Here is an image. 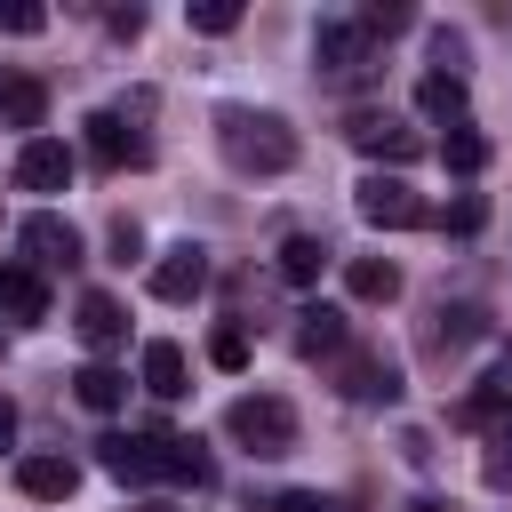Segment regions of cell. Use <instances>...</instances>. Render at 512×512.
<instances>
[{
    "label": "cell",
    "mask_w": 512,
    "mask_h": 512,
    "mask_svg": "<svg viewBox=\"0 0 512 512\" xmlns=\"http://www.w3.org/2000/svg\"><path fill=\"white\" fill-rule=\"evenodd\" d=\"M216 144H224V160H232L240 176H280V168H296V128H288L280 112H256V104H224V112H216Z\"/></svg>",
    "instance_id": "6da1fadb"
},
{
    "label": "cell",
    "mask_w": 512,
    "mask_h": 512,
    "mask_svg": "<svg viewBox=\"0 0 512 512\" xmlns=\"http://www.w3.org/2000/svg\"><path fill=\"white\" fill-rule=\"evenodd\" d=\"M224 432H232L240 448H256V456H288V448H296V408H288L280 392H240V400L224 408Z\"/></svg>",
    "instance_id": "7a4b0ae2"
},
{
    "label": "cell",
    "mask_w": 512,
    "mask_h": 512,
    "mask_svg": "<svg viewBox=\"0 0 512 512\" xmlns=\"http://www.w3.org/2000/svg\"><path fill=\"white\" fill-rule=\"evenodd\" d=\"M352 208H360V224H376V232H416V224H432L424 192H416L408 176H384V168L352 184Z\"/></svg>",
    "instance_id": "3957f363"
},
{
    "label": "cell",
    "mask_w": 512,
    "mask_h": 512,
    "mask_svg": "<svg viewBox=\"0 0 512 512\" xmlns=\"http://www.w3.org/2000/svg\"><path fill=\"white\" fill-rule=\"evenodd\" d=\"M312 64H320V80L352 88V80H368V72H376V40L360 32V16H328V24L312 32Z\"/></svg>",
    "instance_id": "277c9868"
},
{
    "label": "cell",
    "mask_w": 512,
    "mask_h": 512,
    "mask_svg": "<svg viewBox=\"0 0 512 512\" xmlns=\"http://www.w3.org/2000/svg\"><path fill=\"white\" fill-rule=\"evenodd\" d=\"M16 248H24V264L48 280V272H72L80 264V232L56 216V208H32L24 224H16Z\"/></svg>",
    "instance_id": "5b68a950"
},
{
    "label": "cell",
    "mask_w": 512,
    "mask_h": 512,
    "mask_svg": "<svg viewBox=\"0 0 512 512\" xmlns=\"http://www.w3.org/2000/svg\"><path fill=\"white\" fill-rule=\"evenodd\" d=\"M352 144H360L368 160H384L392 176H400L408 160H424V136H416V128H400L392 112H352Z\"/></svg>",
    "instance_id": "8992f818"
},
{
    "label": "cell",
    "mask_w": 512,
    "mask_h": 512,
    "mask_svg": "<svg viewBox=\"0 0 512 512\" xmlns=\"http://www.w3.org/2000/svg\"><path fill=\"white\" fill-rule=\"evenodd\" d=\"M88 152L104 168H144L152 160V136L128 120V112H88Z\"/></svg>",
    "instance_id": "52a82bcc"
},
{
    "label": "cell",
    "mask_w": 512,
    "mask_h": 512,
    "mask_svg": "<svg viewBox=\"0 0 512 512\" xmlns=\"http://www.w3.org/2000/svg\"><path fill=\"white\" fill-rule=\"evenodd\" d=\"M200 288H208V248H200V240L160 248V264H152V296H160V304H192Z\"/></svg>",
    "instance_id": "ba28073f"
},
{
    "label": "cell",
    "mask_w": 512,
    "mask_h": 512,
    "mask_svg": "<svg viewBox=\"0 0 512 512\" xmlns=\"http://www.w3.org/2000/svg\"><path fill=\"white\" fill-rule=\"evenodd\" d=\"M480 336H488V304H472V296L432 304V320H424V352H432V360H448V352H464V344H480Z\"/></svg>",
    "instance_id": "9c48e42d"
},
{
    "label": "cell",
    "mask_w": 512,
    "mask_h": 512,
    "mask_svg": "<svg viewBox=\"0 0 512 512\" xmlns=\"http://www.w3.org/2000/svg\"><path fill=\"white\" fill-rule=\"evenodd\" d=\"M336 376H344V392L352 400H376V408H392L408 384H400V368L384 360V352H336Z\"/></svg>",
    "instance_id": "30bf717a"
},
{
    "label": "cell",
    "mask_w": 512,
    "mask_h": 512,
    "mask_svg": "<svg viewBox=\"0 0 512 512\" xmlns=\"http://www.w3.org/2000/svg\"><path fill=\"white\" fill-rule=\"evenodd\" d=\"M16 184H24V192H64V184H72V144H56V136H24V152H16Z\"/></svg>",
    "instance_id": "8fae6325"
},
{
    "label": "cell",
    "mask_w": 512,
    "mask_h": 512,
    "mask_svg": "<svg viewBox=\"0 0 512 512\" xmlns=\"http://www.w3.org/2000/svg\"><path fill=\"white\" fill-rule=\"evenodd\" d=\"M96 464L112 472V480H160V448H152V432H104L96 440Z\"/></svg>",
    "instance_id": "7c38bea8"
},
{
    "label": "cell",
    "mask_w": 512,
    "mask_h": 512,
    "mask_svg": "<svg viewBox=\"0 0 512 512\" xmlns=\"http://www.w3.org/2000/svg\"><path fill=\"white\" fill-rule=\"evenodd\" d=\"M16 488H24L32 504H64V496L80 488V464H72V456H16Z\"/></svg>",
    "instance_id": "4fadbf2b"
},
{
    "label": "cell",
    "mask_w": 512,
    "mask_h": 512,
    "mask_svg": "<svg viewBox=\"0 0 512 512\" xmlns=\"http://www.w3.org/2000/svg\"><path fill=\"white\" fill-rule=\"evenodd\" d=\"M328 264H336V248H328L320 232H288V240H280V256H272V272H280L288 288H312Z\"/></svg>",
    "instance_id": "5bb4252c"
},
{
    "label": "cell",
    "mask_w": 512,
    "mask_h": 512,
    "mask_svg": "<svg viewBox=\"0 0 512 512\" xmlns=\"http://www.w3.org/2000/svg\"><path fill=\"white\" fill-rule=\"evenodd\" d=\"M72 328H80V344H88V352H112V344L128 336V312H120V296L88 288V296H80V312H72Z\"/></svg>",
    "instance_id": "9a60e30c"
},
{
    "label": "cell",
    "mask_w": 512,
    "mask_h": 512,
    "mask_svg": "<svg viewBox=\"0 0 512 512\" xmlns=\"http://www.w3.org/2000/svg\"><path fill=\"white\" fill-rule=\"evenodd\" d=\"M344 344H352V328H344L336 304H304V312H296V352H304V360H336Z\"/></svg>",
    "instance_id": "2e32d148"
},
{
    "label": "cell",
    "mask_w": 512,
    "mask_h": 512,
    "mask_svg": "<svg viewBox=\"0 0 512 512\" xmlns=\"http://www.w3.org/2000/svg\"><path fill=\"white\" fill-rule=\"evenodd\" d=\"M152 448H160V480H184V488H208L216 480V464H208V448L192 432H152Z\"/></svg>",
    "instance_id": "e0dca14e"
},
{
    "label": "cell",
    "mask_w": 512,
    "mask_h": 512,
    "mask_svg": "<svg viewBox=\"0 0 512 512\" xmlns=\"http://www.w3.org/2000/svg\"><path fill=\"white\" fill-rule=\"evenodd\" d=\"M136 376H144V392H152V400H184V392H192V384H184V344H168V336H152V344H144Z\"/></svg>",
    "instance_id": "ac0fdd59"
},
{
    "label": "cell",
    "mask_w": 512,
    "mask_h": 512,
    "mask_svg": "<svg viewBox=\"0 0 512 512\" xmlns=\"http://www.w3.org/2000/svg\"><path fill=\"white\" fill-rule=\"evenodd\" d=\"M0 312L8 320H48V280L32 264H0Z\"/></svg>",
    "instance_id": "d6986e66"
},
{
    "label": "cell",
    "mask_w": 512,
    "mask_h": 512,
    "mask_svg": "<svg viewBox=\"0 0 512 512\" xmlns=\"http://www.w3.org/2000/svg\"><path fill=\"white\" fill-rule=\"evenodd\" d=\"M344 288H352V304H392L400 296V264L392 256H352L344 264Z\"/></svg>",
    "instance_id": "ffe728a7"
},
{
    "label": "cell",
    "mask_w": 512,
    "mask_h": 512,
    "mask_svg": "<svg viewBox=\"0 0 512 512\" xmlns=\"http://www.w3.org/2000/svg\"><path fill=\"white\" fill-rule=\"evenodd\" d=\"M0 120L8 128H40L48 120V88L32 72H0Z\"/></svg>",
    "instance_id": "44dd1931"
},
{
    "label": "cell",
    "mask_w": 512,
    "mask_h": 512,
    "mask_svg": "<svg viewBox=\"0 0 512 512\" xmlns=\"http://www.w3.org/2000/svg\"><path fill=\"white\" fill-rule=\"evenodd\" d=\"M72 392H80V408H96V416H112V408L128 400V376H120L112 360H88V368L72 376Z\"/></svg>",
    "instance_id": "7402d4cb"
},
{
    "label": "cell",
    "mask_w": 512,
    "mask_h": 512,
    "mask_svg": "<svg viewBox=\"0 0 512 512\" xmlns=\"http://www.w3.org/2000/svg\"><path fill=\"white\" fill-rule=\"evenodd\" d=\"M440 160H448V176H480V168H488V136H480L472 120H456V128L440 136Z\"/></svg>",
    "instance_id": "603a6c76"
},
{
    "label": "cell",
    "mask_w": 512,
    "mask_h": 512,
    "mask_svg": "<svg viewBox=\"0 0 512 512\" xmlns=\"http://www.w3.org/2000/svg\"><path fill=\"white\" fill-rule=\"evenodd\" d=\"M504 416H512V392H496V384H472V392L456 400V424H464V432H496Z\"/></svg>",
    "instance_id": "cb8c5ba5"
},
{
    "label": "cell",
    "mask_w": 512,
    "mask_h": 512,
    "mask_svg": "<svg viewBox=\"0 0 512 512\" xmlns=\"http://www.w3.org/2000/svg\"><path fill=\"white\" fill-rule=\"evenodd\" d=\"M416 112L424 120H464V80H440V72H424V88H416Z\"/></svg>",
    "instance_id": "d4e9b609"
},
{
    "label": "cell",
    "mask_w": 512,
    "mask_h": 512,
    "mask_svg": "<svg viewBox=\"0 0 512 512\" xmlns=\"http://www.w3.org/2000/svg\"><path fill=\"white\" fill-rule=\"evenodd\" d=\"M424 48H432V72H440V80H464V64H472V40H464L456 24H432V40H424Z\"/></svg>",
    "instance_id": "484cf974"
},
{
    "label": "cell",
    "mask_w": 512,
    "mask_h": 512,
    "mask_svg": "<svg viewBox=\"0 0 512 512\" xmlns=\"http://www.w3.org/2000/svg\"><path fill=\"white\" fill-rule=\"evenodd\" d=\"M440 224H448V232H456V240H472V232H480V224H488V200H480V192H456V200H448V216H440Z\"/></svg>",
    "instance_id": "4316f807"
},
{
    "label": "cell",
    "mask_w": 512,
    "mask_h": 512,
    "mask_svg": "<svg viewBox=\"0 0 512 512\" xmlns=\"http://www.w3.org/2000/svg\"><path fill=\"white\" fill-rule=\"evenodd\" d=\"M208 360H216L224 376H240V368H248V328H216V336H208Z\"/></svg>",
    "instance_id": "83f0119b"
},
{
    "label": "cell",
    "mask_w": 512,
    "mask_h": 512,
    "mask_svg": "<svg viewBox=\"0 0 512 512\" xmlns=\"http://www.w3.org/2000/svg\"><path fill=\"white\" fill-rule=\"evenodd\" d=\"M0 32L32 40V32H48V8H40V0H0Z\"/></svg>",
    "instance_id": "f1b7e54d"
},
{
    "label": "cell",
    "mask_w": 512,
    "mask_h": 512,
    "mask_svg": "<svg viewBox=\"0 0 512 512\" xmlns=\"http://www.w3.org/2000/svg\"><path fill=\"white\" fill-rule=\"evenodd\" d=\"M232 24H240V0H200L192 8V32H208V40H224Z\"/></svg>",
    "instance_id": "f546056e"
},
{
    "label": "cell",
    "mask_w": 512,
    "mask_h": 512,
    "mask_svg": "<svg viewBox=\"0 0 512 512\" xmlns=\"http://www.w3.org/2000/svg\"><path fill=\"white\" fill-rule=\"evenodd\" d=\"M480 472H488V488H512V432H496V456Z\"/></svg>",
    "instance_id": "4dcf8cb0"
},
{
    "label": "cell",
    "mask_w": 512,
    "mask_h": 512,
    "mask_svg": "<svg viewBox=\"0 0 512 512\" xmlns=\"http://www.w3.org/2000/svg\"><path fill=\"white\" fill-rule=\"evenodd\" d=\"M272 512H344V504H336V496H312V488H288Z\"/></svg>",
    "instance_id": "1f68e13d"
},
{
    "label": "cell",
    "mask_w": 512,
    "mask_h": 512,
    "mask_svg": "<svg viewBox=\"0 0 512 512\" xmlns=\"http://www.w3.org/2000/svg\"><path fill=\"white\" fill-rule=\"evenodd\" d=\"M112 256H120V264H128V256H144V232H136V224H128V216H120V224H112Z\"/></svg>",
    "instance_id": "d6a6232c"
},
{
    "label": "cell",
    "mask_w": 512,
    "mask_h": 512,
    "mask_svg": "<svg viewBox=\"0 0 512 512\" xmlns=\"http://www.w3.org/2000/svg\"><path fill=\"white\" fill-rule=\"evenodd\" d=\"M0 448H16V400L0 392Z\"/></svg>",
    "instance_id": "836d02e7"
},
{
    "label": "cell",
    "mask_w": 512,
    "mask_h": 512,
    "mask_svg": "<svg viewBox=\"0 0 512 512\" xmlns=\"http://www.w3.org/2000/svg\"><path fill=\"white\" fill-rule=\"evenodd\" d=\"M408 512H448V504H440V496H416V504H408Z\"/></svg>",
    "instance_id": "e575fe53"
}]
</instances>
